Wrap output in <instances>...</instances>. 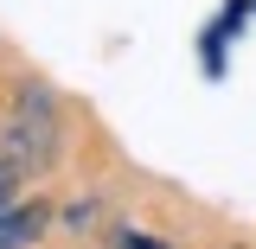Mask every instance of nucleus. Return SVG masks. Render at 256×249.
<instances>
[{
	"mask_svg": "<svg viewBox=\"0 0 256 249\" xmlns=\"http://www.w3.org/2000/svg\"><path fill=\"white\" fill-rule=\"evenodd\" d=\"M0 154L13 160L20 173L52 166V154H58V115H52L45 90H26V96H20V109L6 115V134H0Z\"/></svg>",
	"mask_w": 256,
	"mask_h": 249,
	"instance_id": "f257e3e1",
	"label": "nucleus"
},
{
	"mask_svg": "<svg viewBox=\"0 0 256 249\" xmlns=\"http://www.w3.org/2000/svg\"><path fill=\"white\" fill-rule=\"evenodd\" d=\"M45 224H52V205H45V198L6 205V211H0V249H32L38 237H45Z\"/></svg>",
	"mask_w": 256,
	"mask_h": 249,
	"instance_id": "f03ea898",
	"label": "nucleus"
},
{
	"mask_svg": "<svg viewBox=\"0 0 256 249\" xmlns=\"http://www.w3.org/2000/svg\"><path fill=\"white\" fill-rule=\"evenodd\" d=\"M20 179H26V173H20V166H13V160L0 154V211H6V205H13V198H20Z\"/></svg>",
	"mask_w": 256,
	"mask_h": 249,
	"instance_id": "7ed1b4c3",
	"label": "nucleus"
},
{
	"mask_svg": "<svg viewBox=\"0 0 256 249\" xmlns=\"http://www.w3.org/2000/svg\"><path fill=\"white\" fill-rule=\"evenodd\" d=\"M122 249H166L160 237H122Z\"/></svg>",
	"mask_w": 256,
	"mask_h": 249,
	"instance_id": "20e7f679",
	"label": "nucleus"
}]
</instances>
